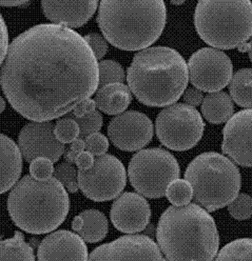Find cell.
Returning a JSON list of instances; mask_svg holds the SVG:
<instances>
[{
  "instance_id": "1",
  "label": "cell",
  "mask_w": 252,
  "mask_h": 261,
  "mask_svg": "<svg viewBox=\"0 0 252 261\" xmlns=\"http://www.w3.org/2000/svg\"><path fill=\"white\" fill-rule=\"evenodd\" d=\"M0 84L11 106L23 117L50 121L69 114L96 92L98 62L75 31L38 24L9 45Z\"/></svg>"
},
{
  "instance_id": "2",
  "label": "cell",
  "mask_w": 252,
  "mask_h": 261,
  "mask_svg": "<svg viewBox=\"0 0 252 261\" xmlns=\"http://www.w3.org/2000/svg\"><path fill=\"white\" fill-rule=\"evenodd\" d=\"M156 239L167 261H212L219 249L214 219L194 203L169 207L159 219Z\"/></svg>"
},
{
  "instance_id": "3",
  "label": "cell",
  "mask_w": 252,
  "mask_h": 261,
  "mask_svg": "<svg viewBox=\"0 0 252 261\" xmlns=\"http://www.w3.org/2000/svg\"><path fill=\"white\" fill-rule=\"evenodd\" d=\"M130 92L142 104L164 107L174 104L188 83L187 62L170 47H151L137 53L127 71Z\"/></svg>"
},
{
  "instance_id": "4",
  "label": "cell",
  "mask_w": 252,
  "mask_h": 261,
  "mask_svg": "<svg viewBox=\"0 0 252 261\" xmlns=\"http://www.w3.org/2000/svg\"><path fill=\"white\" fill-rule=\"evenodd\" d=\"M96 21L105 39L113 46L124 51L145 50L165 29L166 4L163 0H103Z\"/></svg>"
},
{
  "instance_id": "5",
  "label": "cell",
  "mask_w": 252,
  "mask_h": 261,
  "mask_svg": "<svg viewBox=\"0 0 252 261\" xmlns=\"http://www.w3.org/2000/svg\"><path fill=\"white\" fill-rule=\"evenodd\" d=\"M69 210V195L54 177L39 181L27 174L15 184L8 197L12 220L24 232L34 234L55 230L64 222Z\"/></svg>"
},
{
  "instance_id": "6",
  "label": "cell",
  "mask_w": 252,
  "mask_h": 261,
  "mask_svg": "<svg viewBox=\"0 0 252 261\" xmlns=\"http://www.w3.org/2000/svg\"><path fill=\"white\" fill-rule=\"evenodd\" d=\"M194 25L199 37L214 49L238 48L252 36V2L201 0Z\"/></svg>"
},
{
  "instance_id": "7",
  "label": "cell",
  "mask_w": 252,
  "mask_h": 261,
  "mask_svg": "<svg viewBox=\"0 0 252 261\" xmlns=\"http://www.w3.org/2000/svg\"><path fill=\"white\" fill-rule=\"evenodd\" d=\"M185 179L193 190L195 201L208 212L229 205L241 188V174L232 160L215 152H204L192 160Z\"/></svg>"
},
{
  "instance_id": "8",
  "label": "cell",
  "mask_w": 252,
  "mask_h": 261,
  "mask_svg": "<svg viewBox=\"0 0 252 261\" xmlns=\"http://www.w3.org/2000/svg\"><path fill=\"white\" fill-rule=\"evenodd\" d=\"M130 184L142 196L160 198L166 196L169 185L180 176V166L170 152L151 148L136 152L130 161Z\"/></svg>"
},
{
  "instance_id": "9",
  "label": "cell",
  "mask_w": 252,
  "mask_h": 261,
  "mask_svg": "<svg viewBox=\"0 0 252 261\" xmlns=\"http://www.w3.org/2000/svg\"><path fill=\"white\" fill-rule=\"evenodd\" d=\"M205 123L197 110L184 103H174L156 117L155 130L163 145L177 152L187 151L198 144Z\"/></svg>"
},
{
  "instance_id": "10",
  "label": "cell",
  "mask_w": 252,
  "mask_h": 261,
  "mask_svg": "<svg viewBox=\"0 0 252 261\" xmlns=\"http://www.w3.org/2000/svg\"><path fill=\"white\" fill-rule=\"evenodd\" d=\"M77 179L84 196L96 202H104L120 196L127 184V173L120 160L105 153L94 159L91 169L78 170Z\"/></svg>"
},
{
  "instance_id": "11",
  "label": "cell",
  "mask_w": 252,
  "mask_h": 261,
  "mask_svg": "<svg viewBox=\"0 0 252 261\" xmlns=\"http://www.w3.org/2000/svg\"><path fill=\"white\" fill-rule=\"evenodd\" d=\"M188 80L201 92L215 93L227 87L233 73L231 58L214 48H202L187 62Z\"/></svg>"
},
{
  "instance_id": "12",
  "label": "cell",
  "mask_w": 252,
  "mask_h": 261,
  "mask_svg": "<svg viewBox=\"0 0 252 261\" xmlns=\"http://www.w3.org/2000/svg\"><path fill=\"white\" fill-rule=\"evenodd\" d=\"M88 261H166L147 236L129 234L95 248Z\"/></svg>"
},
{
  "instance_id": "13",
  "label": "cell",
  "mask_w": 252,
  "mask_h": 261,
  "mask_svg": "<svg viewBox=\"0 0 252 261\" xmlns=\"http://www.w3.org/2000/svg\"><path fill=\"white\" fill-rule=\"evenodd\" d=\"M108 136L111 143L122 151H139L151 142L153 124L143 113L124 112L108 123Z\"/></svg>"
},
{
  "instance_id": "14",
  "label": "cell",
  "mask_w": 252,
  "mask_h": 261,
  "mask_svg": "<svg viewBox=\"0 0 252 261\" xmlns=\"http://www.w3.org/2000/svg\"><path fill=\"white\" fill-rule=\"evenodd\" d=\"M18 148L28 162L45 158L58 162L65 152V145L54 135V125L50 121H33L26 124L18 135Z\"/></svg>"
},
{
  "instance_id": "15",
  "label": "cell",
  "mask_w": 252,
  "mask_h": 261,
  "mask_svg": "<svg viewBox=\"0 0 252 261\" xmlns=\"http://www.w3.org/2000/svg\"><path fill=\"white\" fill-rule=\"evenodd\" d=\"M222 151L238 165L252 168V109L238 112L227 122Z\"/></svg>"
},
{
  "instance_id": "16",
  "label": "cell",
  "mask_w": 252,
  "mask_h": 261,
  "mask_svg": "<svg viewBox=\"0 0 252 261\" xmlns=\"http://www.w3.org/2000/svg\"><path fill=\"white\" fill-rule=\"evenodd\" d=\"M151 206L143 196L127 192L111 205L110 220L120 232L135 233L143 231L151 219Z\"/></svg>"
},
{
  "instance_id": "17",
  "label": "cell",
  "mask_w": 252,
  "mask_h": 261,
  "mask_svg": "<svg viewBox=\"0 0 252 261\" xmlns=\"http://www.w3.org/2000/svg\"><path fill=\"white\" fill-rule=\"evenodd\" d=\"M38 261H88L85 241L75 232L59 230L44 239L37 250Z\"/></svg>"
},
{
  "instance_id": "18",
  "label": "cell",
  "mask_w": 252,
  "mask_h": 261,
  "mask_svg": "<svg viewBox=\"0 0 252 261\" xmlns=\"http://www.w3.org/2000/svg\"><path fill=\"white\" fill-rule=\"evenodd\" d=\"M45 16L52 24L67 28H79L94 15L98 1H42Z\"/></svg>"
},
{
  "instance_id": "19",
  "label": "cell",
  "mask_w": 252,
  "mask_h": 261,
  "mask_svg": "<svg viewBox=\"0 0 252 261\" xmlns=\"http://www.w3.org/2000/svg\"><path fill=\"white\" fill-rule=\"evenodd\" d=\"M22 154L12 138L0 133V195L14 188L21 174Z\"/></svg>"
},
{
  "instance_id": "20",
  "label": "cell",
  "mask_w": 252,
  "mask_h": 261,
  "mask_svg": "<svg viewBox=\"0 0 252 261\" xmlns=\"http://www.w3.org/2000/svg\"><path fill=\"white\" fill-rule=\"evenodd\" d=\"M96 108L109 115H120L130 106L132 94L130 88L124 83H115L99 88L95 94Z\"/></svg>"
},
{
  "instance_id": "21",
  "label": "cell",
  "mask_w": 252,
  "mask_h": 261,
  "mask_svg": "<svg viewBox=\"0 0 252 261\" xmlns=\"http://www.w3.org/2000/svg\"><path fill=\"white\" fill-rule=\"evenodd\" d=\"M72 227L85 242L95 243L106 238L108 219L100 211L86 210L72 219Z\"/></svg>"
},
{
  "instance_id": "22",
  "label": "cell",
  "mask_w": 252,
  "mask_h": 261,
  "mask_svg": "<svg viewBox=\"0 0 252 261\" xmlns=\"http://www.w3.org/2000/svg\"><path fill=\"white\" fill-rule=\"evenodd\" d=\"M234 105L230 94L215 92L207 94L202 103V114L209 123L221 124L233 116Z\"/></svg>"
},
{
  "instance_id": "23",
  "label": "cell",
  "mask_w": 252,
  "mask_h": 261,
  "mask_svg": "<svg viewBox=\"0 0 252 261\" xmlns=\"http://www.w3.org/2000/svg\"><path fill=\"white\" fill-rule=\"evenodd\" d=\"M0 261H36L34 249L25 241L21 232L0 241Z\"/></svg>"
},
{
  "instance_id": "24",
  "label": "cell",
  "mask_w": 252,
  "mask_h": 261,
  "mask_svg": "<svg viewBox=\"0 0 252 261\" xmlns=\"http://www.w3.org/2000/svg\"><path fill=\"white\" fill-rule=\"evenodd\" d=\"M232 100L240 107L252 109V69L244 68L232 75L230 82Z\"/></svg>"
},
{
  "instance_id": "25",
  "label": "cell",
  "mask_w": 252,
  "mask_h": 261,
  "mask_svg": "<svg viewBox=\"0 0 252 261\" xmlns=\"http://www.w3.org/2000/svg\"><path fill=\"white\" fill-rule=\"evenodd\" d=\"M214 261H252V239H239L228 243Z\"/></svg>"
},
{
  "instance_id": "26",
  "label": "cell",
  "mask_w": 252,
  "mask_h": 261,
  "mask_svg": "<svg viewBox=\"0 0 252 261\" xmlns=\"http://www.w3.org/2000/svg\"><path fill=\"white\" fill-rule=\"evenodd\" d=\"M98 69L99 88L115 83H123L126 80V74L122 66L115 60L108 59L101 61L98 63Z\"/></svg>"
},
{
  "instance_id": "27",
  "label": "cell",
  "mask_w": 252,
  "mask_h": 261,
  "mask_svg": "<svg viewBox=\"0 0 252 261\" xmlns=\"http://www.w3.org/2000/svg\"><path fill=\"white\" fill-rule=\"evenodd\" d=\"M166 196L174 206H184L191 201L193 190L186 179H175L166 189Z\"/></svg>"
},
{
  "instance_id": "28",
  "label": "cell",
  "mask_w": 252,
  "mask_h": 261,
  "mask_svg": "<svg viewBox=\"0 0 252 261\" xmlns=\"http://www.w3.org/2000/svg\"><path fill=\"white\" fill-rule=\"evenodd\" d=\"M77 173L78 171L72 164L63 162L54 168L52 177L60 182L68 192L74 194L79 190Z\"/></svg>"
},
{
  "instance_id": "29",
  "label": "cell",
  "mask_w": 252,
  "mask_h": 261,
  "mask_svg": "<svg viewBox=\"0 0 252 261\" xmlns=\"http://www.w3.org/2000/svg\"><path fill=\"white\" fill-rule=\"evenodd\" d=\"M79 127V138L86 139L88 137L98 133L103 125V116L95 110L80 118H73Z\"/></svg>"
},
{
  "instance_id": "30",
  "label": "cell",
  "mask_w": 252,
  "mask_h": 261,
  "mask_svg": "<svg viewBox=\"0 0 252 261\" xmlns=\"http://www.w3.org/2000/svg\"><path fill=\"white\" fill-rule=\"evenodd\" d=\"M54 135L61 143H72L79 137V127L73 118H61L54 124Z\"/></svg>"
},
{
  "instance_id": "31",
  "label": "cell",
  "mask_w": 252,
  "mask_h": 261,
  "mask_svg": "<svg viewBox=\"0 0 252 261\" xmlns=\"http://www.w3.org/2000/svg\"><path fill=\"white\" fill-rule=\"evenodd\" d=\"M228 211L231 217L237 220H245L251 218L252 197L247 194H239L228 205Z\"/></svg>"
},
{
  "instance_id": "32",
  "label": "cell",
  "mask_w": 252,
  "mask_h": 261,
  "mask_svg": "<svg viewBox=\"0 0 252 261\" xmlns=\"http://www.w3.org/2000/svg\"><path fill=\"white\" fill-rule=\"evenodd\" d=\"M54 172L53 162L45 158H38L30 164V174L39 181H45L52 177Z\"/></svg>"
},
{
  "instance_id": "33",
  "label": "cell",
  "mask_w": 252,
  "mask_h": 261,
  "mask_svg": "<svg viewBox=\"0 0 252 261\" xmlns=\"http://www.w3.org/2000/svg\"><path fill=\"white\" fill-rule=\"evenodd\" d=\"M85 141V150L91 152L93 155L99 156L105 154L108 151V139L100 133H95L94 135L88 137Z\"/></svg>"
},
{
  "instance_id": "34",
  "label": "cell",
  "mask_w": 252,
  "mask_h": 261,
  "mask_svg": "<svg viewBox=\"0 0 252 261\" xmlns=\"http://www.w3.org/2000/svg\"><path fill=\"white\" fill-rule=\"evenodd\" d=\"M84 39L91 47L96 59H101L107 54L108 49L107 40L99 34L91 33V34L85 36Z\"/></svg>"
},
{
  "instance_id": "35",
  "label": "cell",
  "mask_w": 252,
  "mask_h": 261,
  "mask_svg": "<svg viewBox=\"0 0 252 261\" xmlns=\"http://www.w3.org/2000/svg\"><path fill=\"white\" fill-rule=\"evenodd\" d=\"M9 49V34L3 16L0 14V66H2Z\"/></svg>"
},
{
  "instance_id": "36",
  "label": "cell",
  "mask_w": 252,
  "mask_h": 261,
  "mask_svg": "<svg viewBox=\"0 0 252 261\" xmlns=\"http://www.w3.org/2000/svg\"><path fill=\"white\" fill-rule=\"evenodd\" d=\"M85 150V141L81 138H77L71 143V147L64 152V159L66 162L73 164L80 153Z\"/></svg>"
},
{
  "instance_id": "37",
  "label": "cell",
  "mask_w": 252,
  "mask_h": 261,
  "mask_svg": "<svg viewBox=\"0 0 252 261\" xmlns=\"http://www.w3.org/2000/svg\"><path fill=\"white\" fill-rule=\"evenodd\" d=\"M184 96L183 99L186 102L187 105H189L191 107H197L200 106L204 100V94L200 90L196 88H187L186 91L184 92Z\"/></svg>"
},
{
  "instance_id": "38",
  "label": "cell",
  "mask_w": 252,
  "mask_h": 261,
  "mask_svg": "<svg viewBox=\"0 0 252 261\" xmlns=\"http://www.w3.org/2000/svg\"><path fill=\"white\" fill-rule=\"evenodd\" d=\"M96 109V103L94 99L88 98L86 100L76 105V107L72 111V116L74 118H80L82 116H86L87 114H90Z\"/></svg>"
},
{
  "instance_id": "39",
  "label": "cell",
  "mask_w": 252,
  "mask_h": 261,
  "mask_svg": "<svg viewBox=\"0 0 252 261\" xmlns=\"http://www.w3.org/2000/svg\"><path fill=\"white\" fill-rule=\"evenodd\" d=\"M94 163V155L91 152H87V151L81 152L75 160V164L80 171H87V170L91 169L93 167Z\"/></svg>"
},
{
  "instance_id": "40",
  "label": "cell",
  "mask_w": 252,
  "mask_h": 261,
  "mask_svg": "<svg viewBox=\"0 0 252 261\" xmlns=\"http://www.w3.org/2000/svg\"><path fill=\"white\" fill-rule=\"evenodd\" d=\"M29 1H0V6L2 7H16L21 6L23 4H27Z\"/></svg>"
},
{
  "instance_id": "41",
  "label": "cell",
  "mask_w": 252,
  "mask_h": 261,
  "mask_svg": "<svg viewBox=\"0 0 252 261\" xmlns=\"http://www.w3.org/2000/svg\"><path fill=\"white\" fill-rule=\"evenodd\" d=\"M249 49H250V44H249V42H245V43L241 44L238 47V51H241V53L249 51Z\"/></svg>"
},
{
  "instance_id": "42",
  "label": "cell",
  "mask_w": 252,
  "mask_h": 261,
  "mask_svg": "<svg viewBox=\"0 0 252 261\" xmlns=\"http://www.w3.org/2000/svg\"><path fill=\"white\" fill-rule=\"evenodd\" d=\"M5 107H6V102L0 96V114L5 110Z\"/></svg>"
},
{
  "instance_id": "43",
  "label": "cell",
  "mask_w": 252,
  "mask_h": 261,
  "mask_svg": "<svg viewBox=\"0 0 252 261\" xmlns=\"http://www.w3.org/2000/svg\"><path fill=\"white\" fill-rule=\"evenodd\" d=\"M249 44H250V49H249V51H248V56H249L250 61L252 62V37L250 41H249Z\"/></svg>"
},
{
  "instance_id": "44",
  "label": "cell",
  "mask_w": 252,
  "mask_h": 261,
  "mask_svg": "<svg viewBox=\"0 0 252 261\" xmlns=\"http://www.w3.org/2000/svg\"><path fill=\"white\" fill-rule=\"evenodd\" d=\"M172 3H173V4H178V5H180V4H183V3H184V1H179V2H175V1H173Z\"/></svg>"
},
{
  "instance_id": "45",
  "label": "cell",
  "mask_w": 252,
  "mask_h": 261,
  "mask_svg": "<svg viewBox=\"0 0 252 261\" xmlns=\"http://www.w3.org/2000/svg\"><path fill=\"white\" fill-rule=\"evenodd\" d=\"M0 90H1V84H0Z\"/></svg>"
}]
</instances>
